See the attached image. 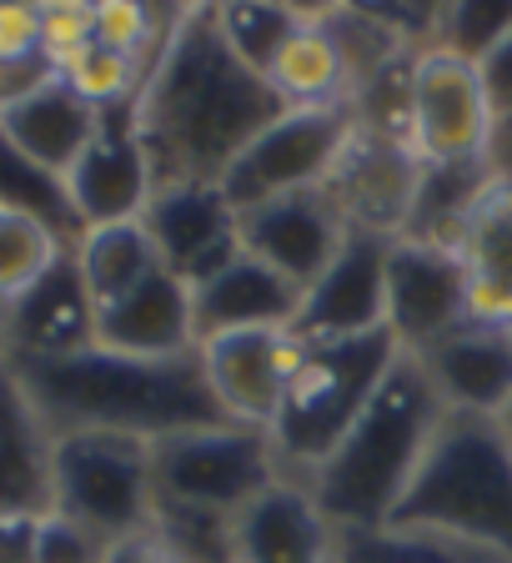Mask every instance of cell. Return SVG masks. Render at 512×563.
Returning a JSON list of instances; mask_svg holds the SVG:
<instances>
[{
	"label": "cell",
	"instance_id": "20",
	"mask_svg": "<svg viewBox=\"0 0 512 563\" xmlns=\"http://www.w3.org/2000/svg\"><path fill=\"white\" fill-rule=\"evenodd\" d=\"M332 543L337 523L297 478H277L236 514V563H332Z\"/></svg>",
	"mask_w": 512,
	"mask_h": 563
},
{
	"label": "cell",
	"instance_id": "4",
	"mask_svg": "<svg viewBox=\"0 0 512 563\" xmlns=\"http://www.w3.org/2000/svg\"><path fill=\"white\" fill-rule=\"evenodd\" d=\"M392 528L443 533L512 563V428L488 412L447 408Z\"/></svg>",
	"mask_w": 512,
	"mask_h": 563
},
{
	"label": "cell",
	"instance_id": "12",
	"mask_svg": "<svg viewBox=\"0 0 512 563\" xmlns=\"http://www.w3.org/2000/svg\"><path fill=\"white\" fill-rule=\"evenodd\" d=\"M141 222H146L156 252H162V267H171L191 287H201L226 262L242 257V211L226 201L222 181H171V187H156Z\"/></svg>",
	"mask_w": 512,
	"mask_h": 563
},
{
	"label": "cell",
	"instance_id": "35",
	"mask_svg": "<svg viewBox=\"0 0 512 563\" xmlns=\"http://www.w3.org/2000/svg\"><path fill=\"white\" fill-rule=\"evenodd\" d=\"M342 11L361 15V21H372V25H387V31L408 35V41L437 31V21H432V11L422 0H342Z\"/></svg>",
	"mask_w": 512,
	"mask_h": 563
},
{
	"label": "cell",
	"instance_id": "28",
	"mask_svg": "<svg viewBox=\"0 0 512 563\" xmlns=\"http://www.w3.org/2000/svg\"><path fill=\"white\" fill-rule=\"evenodd\" d=\"M332 563H498L492 553L467 549L443 533H422V528H337Z\"/></svg>",
	"mask_w": 512,
	"mask_h": 563
},
{
	"label": "cell",
	"instance_id": "11",
	"mask_svg": "<svg viewBox=\"0 0 512 563\" xmlns=\"http://www.w3.org/2000/svg\"><path fill=\"white\" fill-rule=\"evenodd\" d=\"M197 352L226 418L246 422V428H271L281 393L307 352V338L291 328H242L201 338Z\"/></svg>",
	"mask_w": 512,
	"mask_h": 563
},
{
	"label": "cell",
	"instance_id": "38",
	"mask_svg": "<svg viewBox=\"0 0 512 563\" xmlns=\"http://www.w3.org/2000/svg\"><path fill=\"white\" fill-rule=\"evenodd\" d=\"M478 70H482V81H488L492 106H498V111H508V106H512V31L478 60Z\"/></svg>",
	"mask_w": 512,
	"mask_h": 563
},
{
	"label": "cell",
	"instance_id": "24",
	"mask_svg": "<svg viewBox=\"0 0 512 563\" xmlns=\"http://www.w3.org/2000/svg\"><path fill=\"white\" fill-rule=\"evenodd\" d=\"M51 448L46 418L0 357V514H51Z\"/></svg>",
	"mask_w": 512,
	"mask_h": 563
},
{
	"label": "cell",
	"instance_id": "26",
	"mask_svg": "<svg viewBox=\"0 0 512 563\" xmlns=\"http://www.w3.org/2000/svg\"><path fill=\"white\" fill-rule=\"evenodd\" d=\"M76 267H81L86 287H91L96 307L126 297L136 282H146L162 267V252H156L146 222H111V227H86V236L76 246Z\"/></svg>",
	"mask_w": 512,
	"mask_h": 563
},
{
	"label": "cell",
	"instance_id": "45",
	"mask_svg": "<svg viewBox=\"0 0 512 563\" xmlns=\"http://www.w3.org/2000/svg\"><path fill=\"white\" fill-rule=\"evenodd\" d=\"M201 5H232V0H201Z\"/></svg>",
	"mask_w": 512,
	"mask_h": 563
},
{
	"label": "cell",
	"instance_id": "7",
	"mask_svg": "<svg viewBox=\"0 0 512 563\" xmlns=\"http://www.w3.org/2000/svg\"><path fill=\"white\" fill-rule=\"evenodd\" d=\"M357 136V111L342 106H287L267 131H256L232 166L222 172V191L236 211L261 207L271 197L326 187L342 152Z\"/></svg>",
	"mask_w": 512,
	"mask_h": 563
},
{
	"label": "cell",
	"instance_id": "41",
	"mask_svg": "<svg viewBox=\"0 0 512 563\" xmlns=\"http://www.w3.org/2000/svg\"><path fill=\"white\" fill-rule=\"evenodd\" d=\"M488 162L498 176H508L512 181V106L508 111H498V126H492V146H488Z\"/></svg>",
	"mask_w": 512,
	"mask_h": 563
},
{
	"label": "cell",
	"instance_id": "9",
	"mask_svg": "<svg viewBox=\"0 0 512 563\" xmlns=\"http://www.w3.org/2000/svg\"><path fill=\"white\" fill-rule=\"evenodd\" d=\"M412 146L422 162H478L492 146L498 126V106L488 96L478 60L457 56V51L418 46L412 56Z\"/></svg>",
	"mask_w": 512,
	"mask_h": 563
},
{
	"label": "cell",
	"instance_id": "19",
	"mask_svg": "<svg viewBox=\"0 0 512 563\" xmlns=\"http://www.w3.org/2000/svg\"><path fill=\"white\" fill-rule=\"evenodd\" d=\"M96 342V297L86 287L76 252H60L46 277L11 302L5 347L11 357H60Z\"/></svg>",
	"mask_w": 512,
	"mask_h": 563
},
{
	"label": "cell",
	"instance_id": "27",
	"mask_svg": "<svg viewBox=\"0 0 512 563\" xmlns=\"http://www.w3.org/2000/svg\"><path fill=\"white\" fill-rule=\"evenodd\" d=\"M0 207L46 222L66 246H76L86 236V222H81V211H76V201H70L66 176L31 162L5 131H0Z\"/></svg>",
	"mask_w": 512,
	"mask_h": 563
},
{
	"label": "cell",
	"instance_id": "42",
	"mask_svg": "<svg viewBox=\"0 0 512 563\" xmlns=\"http://www.w3.org/2000/svg\"><path fill=\"white\" fill-rule=\"evenodd\" d=\"M5 322H11V302H0V347H5Z\"/></svg>",
	"mask_w": 512,
	"mask_h": 563
},
{
	"label": "cell",
	"instance_id": "14",
	"mask_svg": "<svg viewBox=\"0 0 512 563\" xmlns=\"http://www.w3.org/2000/svg\"><path fill=\"white\" fill-rule=\"evenodd\" d=\"M347 232H352L347 217L337 211V201L326 197V187L271 197L261 207L242 211V246L267 267H277L281 277H291L302 292L332 267Z\"/></svg>",
	"mask_w": 512,
	"mask_h": 563
},
{
	"label": "cell",
	"instance_id": "36",
	"mask_svg": "<svg viewBox=\"0 0 512 563\" xmlns=\"http://www.w3.org/2000/svg\"><path fill=\"white\" fill-rule=\"evenodd\" d=\"M35 56H46V46H41V11L35 5H0V66L35 60Z\"/></svg>",
	"mask_w": 512,
	"mask_h": 563
},
{
	"label": "cell",
	"instance_id": "46",
	"mask_svg": "<svg viewBox=\"0 0 512 563\" xmlns=\"http://www.w3.org/2000/svg\"><path fill=\"white\" fill-rule=\"evenodd\" d=\"M502 422H508V428H512V408H508V418H502Z\"/></svg>",
	"mask_w": 512,
	"mask_h": 563
},
{
	"label": "cell",
	"instance_id": "37",
	"mask_svg": "<svg viewBox=\"0 0 512 563\" xmlns=\"http://www.w3.org/2000/svg\"><path fill=\"white\" fill-rule=\"evenodd\" d=\"M41 518L46 514H0V563H41Z\"/></svg>",
	"mask_w": 512,
	"mask_h": 563
},
{
	"label": "cell",
	"instance_id": "21",
	"mask_svg": "<svg viewBox=\"0 0 512 563\" xmlns=\"http://www.w3.org/2000/svg\"><path fill=\"white\" fill-rule=\"evenodd\" d=\"M302 287L252 257L242 246V257L226 262L216 277L191 287V307H197V342L216 338V332H242V328H291L302 312Z\"/></svg>",
	"mask_w": 512,
	"mask_h": 563
},
{
	"label": "cell",
	"instance_id": "16",
	"mask_svg": "<svg viewBox=\"0 0 512 563\" xmlns=\"http://www.w3.org/2000/svg\"><path fill=\"white\" fill-rule=\"evenodd\" d=\"M66 187L86 227H111V222L146 217V207L156 197V166L146 156V146H141L136 126H131V106L121 121H116V111H105L101 136L66 172Z\"/></svg>",
	"mask_w": 512,
	"mask_h": 563
},
{
	"label": "cell",
	"instance_id": "1",
	"mask_svg": "<svg viewBox=\"0 0 512 563\" xmlns=\"http://www.w3.org/2000/svg\"><path fill=\"white\" fill-rule=\"evenodd\" d=\"M287 106L261 70H252L232 46L211 5H191L171 41L146 70L131 126L156 166V187L171 181H222L242 146L267 131Z\"/></svg>",
	"mask_w": 512,
	"mask_h": 563
},
{
	"label": "cell",
	"instance_id": "43",
	"mask_svg": "<svg viewBox=\"0 0 512 563\" xmlns=\"http://www.w3.org/2000/svg\"><path fill=\"white\" fill-rule=\"evenodd\" d=\"M0 5H41V0H0Z\"/></svg>",
	"mask_w": 512,
	"mask_h": 563
},
{
	"label": "cell",
	"instance_id": "15",
	"mask_svg": "<svg viewBox=\"0 0 512 563\" xmlns=\"http://www.w3.org/2000/svg\"><path fill=\"white\" fill-rule=\"evenodd\" d=\"M418 181H422V156L412 152L408 141L372 136V131L357 126L337 172L326 176V197L337 201L347 227L402 236L412 222Z\"/></svg>",
	"mask_w": 512,
	"mask_h": 563
},
{
	"label": "cell",
	"instance_id": "2",
	"mask_svg": "<svg viewBox=\"0 0 512 563\" xmlns=\"http://www.w3.org/2000/svg\"><path fill=\"white\" fill-rule=\"evenodd\" d=\"M21 377L25 398L46 418L51 438L60 433H131L146 443L191 433V428H222L226 408L216 402L201 367V352L181 357H131L101 342L60 357H11L0 352Z\"/></svg>",
	"mask_w": 512,
	"mask_h": 563
},
{
	"label": "cell",
	"instance_id": "47",
	"mask_svg": "<svg viewBox=\"0 0 512 563\" xmlns=\"http://www.w3.org/2000/svg\"><path fill=\"white\" fill-rule=\"evenodd\" d=\"M181 5H201V0H181Z\"/></svg>",
	"mask_w": 512,
	"mask_h": 563
},
{
	"label": "cell",
	"instance_id": "23",
	"mask_svg": "<svg viewBox=\"0 0 512 563\" xmlns=\"http://www.w3.org/2000/svg\"><path fill=\"white\" fill-rule=\"evenodd\" d=\"M101 121H105V111H96L86 96L70 91V86L60 81V70L41 91L0 106V131H5L31 162L51 166V172H60V176L81 162V152L101 136Z\"/></svg>",
	"mask_w": 512,
	"mask_h": 563
},
{
	"label": "cell",
	"instance_id": "22",
	"mask_svg": "<svg viewBox=\"0 0 512 563\" xmlns=\"http://www.w3.org/2000/svg\"><path fill=\"white\" fill-rule=\"evenodd\" d=\"M457 252L467 267V302L472 322H498L512 328V181L492 176L482 197L472 201Z\"/></svg>",
	"mask_w": 512,
	"mask_h": 563
},
{
	"label": "cell",
	"instance_id": "33",
	"mask_svg": "<svg viewBox=\"0 0 512 563\" xmlns=\"http://www.w3.org/2000/svg\"><path fill=\"white\" fill-rule=\"evenodd\" d=\"M35 11H41V46L56 70L96 41V0H41Z\"/></svg>",
	"mask_w": 512,
	"mask_h": 563
},
{
	"label": "cell",
	"instance_id": "44",
	"mask_svg": "<svg viewBox=\"0 0 512 563\" xmlns=\"http://www.w3.org/2000/svg\"><path fill=\"white\" fill-rule=\"evenodd\" d=\"M422 5H427V11H432V21H437V5H443V0H422Z\"/></svg>",
	"mask_w": 512,
	"mask_h": 563
},
{
	"label": "cell",
	"instance_id": "3",
	"mask_svg": "<svg viewBox=\"0 0 512 563\" xmlns=\"http://www.w3.org/2000/svg\"><path fill=\"white\" fill-rule=\"evenodd\" d=\"M447 402L432 387L427 367L402 352L377 398L361 408L352 433L337 443V453L307 478L316 508L337 528H382L392 523L422 453H427Z\"/></svg>",
	"mask_w": 512,
	"mask_h": 563
},
{
	"label": "cell",
	"instance_id": "40",
	"mask_svg": "<svg viewBox=\"0 0 512 563\" xmlns=\"http://www.w3.org/2000/svg\"><path fill=\"white\" fill-rule=\"evenodd\" d=\"M277 11H287L297 25H326L332 15L342 11V0H267Z\"/></svg>",
	"mask_w": 512,
	"mask_h": 563
},
{
	"label": "cell",
	"instance_id": "34",
	"mask_svg": "<svg viewBox=\"0 0 512 563\" xmlns=\"http://www.w3.org/2000/svg\"><path fill=\"white\" fill-rule=\"evenodd\" d=\"M105 543L96 533H86L81 523H70L60 514L41 518V563H101Z\"/></svg>",
	"mask_w": 512,
	"mask_h": 563
},
{
	"label": "cell",
	"instance_id": "10",
	"mask_svg": "<svg viewBox=\"0 0 512 563\" xmlns=\"http://www.w3.org/2000/svg\"><path fill=\"white\" fill-rule=\"evenodd\" d=\"M467 267L453 242H422L397 236L387 257V332L402 342V352H422L437 338L467 328Z\"/></svg>",
	"mask_w": 512,
	"mask_h": 563
},
{
	"label": "cell",
	"instance_id": "6",
	"mask_svg": "<svg viewBox=\"0 0 512 563\" xmlns=\"http://www.w3.org/2000/svg\"><path fill=\"white\" fill-rule=\"evenodd\" d=\"M51 514L111 543L156 518V443L131 433H60L51 448Z\"/></svg>",
	"mask_w": 512,
	"mask_h": 563
},
{
	"label": "cell",
	"instance_id": "18",
	"mask_svg": "<svg viewBox=\"0 0 512 563\" xmlns=\"http://www.w3.org/2000/svg\"><path fill=\"white\" fill-rule=\"evenodd\" d=\"M96 342L111 352H131V357H181V352H197L191 282H181L171 267H156L126 297L96 307Z\"/></svg>",
	"mask_w": 512,
	"mask_h": 563
},
{
	"label": "cell",
	"instance_id": "17",
	"mask_svg": "<svg viewBox=\"0 0 512 563\" xmlns=\"http://www.w3.org/2000/svg\"><path fill=\"white\" fill-rule=\"evenodd\" d=\"M427 367L432 387L457 412H488L508 418L512 408V328L498 322H467L437 338L432 347L412 352Z\"/></svg>",
	"mask_w": 512,
	"mask_h": 563
},
{
	"label": "cell",
	"instance_id": "30",
	"mask_svg": "<svg viewBox=\"0 0 512 563\" xmlns=\"http://www.w3.org/2000/svg\"><path fill=\"white\" fill-rule=\"evenodd\" d=\"M146 70L152 66H141V60L91 41V46L76 51V56L60 66V81L76 96H86L96 111H126V106H136L141 86H146Z\"/></svg>",
	"mask_w": 512,
	"mask_h": 563
},
{
	"label": "cell",
	"instance_id": "25",
	"mask_svg": "<svg viewBox=\"0 0 512 563\" xmlns=\"http://www.w3.org/2000/svg\"><path fill=\"white\" fill-rule=\"evenodd\" d=\"M281 106H342L352 101V70L332 25H297L267 70Z\"/></svg>",
	"mask_w": 512,
	"mask_h": 563
},
{
	"label": "cell",
	"instance_id": "29",
	"mask_svg": "<svg viewBox=\"0 0 512 563\" xmlns=\"http://www.w3.org/2000/svg\"><path fill=\"white\" fill-rule=\"evenodd\" d=\"M60 252H70V246L46 222L0 207V302H15L25 287H35L56 267Z\"/></svg>",
	"mask_w": 512,
	"mask_h": 563
},
{
	"label": "cell",
	"instance_id": "39",
	"mask_svg": "<svg viewBox=\"0 0 512 563\" xmlns=\"http://www.w3.org/2000/svg\"><path fill=\"white\" fill-rule=\"evenodd\" d=\"M101 563H181V559H176V553L166 549L162 539H156L152 528H146V533H131V539L111 543Z\"/></svg>",
	"mask_w": 512,
	"mask_h": 563
},
{
	"label": "cell",
	"instance_id": "32",
	"mask_svg": "<svg viewBox=\"0 0 512 563\" xmlns=\"http://www.w3.org/2000/svg\"><path fill=\"white\" fill-rule=\"evenodd\" d=\"M512 31V0H443L437 5V46L482 60Z\"/></svg>",
	"mask_w": 512,
	"mask_h": 563
},
{
	"label": "cell",
	"instance_id": "8",
	"mask_svg": "<svg viewBox=\"0 0 512 563\" xmlns=\"http://www.w3.org/2000/svg\"><path fill=\"white\" fill-rule=\"evenodd\" d=\"M277 478L281 463L267 428L222 422V428H191V433L156 443V498L162 504L242 514Z\"/></svg>",
	"mask_w": 512,
	"mask_h": 563
},
{
	"label": "cell",
	"instance_id": "31",
	"mask_svg": "<svg viewBox=\"0 0 512 563\" xmlns=\"http://www.w3.org/2000/svg\"><path fill=\"white\" fill-rule=\"evenodd\" d=\"M211 11H216V25H222L226 46L252 70H261V76H267L271 60L281 56V46L297 35V21H291L287 11H277V5H267V0H232V5H211Z\"/></svg>",
	"mask_w": 512,
	"mask_h": 563
},
{
	"label": "cell",
	"instance_id": "5",
	"mask_svg": "<svg viewBox=\"0 0 512 563\" xmlns=\"http://www.w3.org/2000/svg\"><path fill=\"white\" fill-rule=\"evenodd\" d=\"M397 357H402V342L387 328L357 332V338H307L302 363L291 373L281 408L267 428L281 478L307 483L337 453V443L352 433L361 408L377 398Z\"/></svg>",
	"mask_w": 512,
	"mask_h": 563
},
{
	"label": "cell",
	"instance_id": "13",
	"mask_svg": "<svg viewBox=\"0 0 512 563\" xmlns=\"http://www.w3.org/2000/svg\"><path fill=\"white\" fill-rule=\"evenodd\" d=\"M397 236L361 232L352 227L332 267L307 287L302 312L291 332L302 338H357V332L387 328V257H392Z\"/></svg>",
	"mask_w": 512,
	"mask_h": 563
}]
</instances>
